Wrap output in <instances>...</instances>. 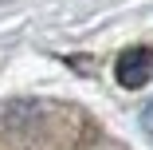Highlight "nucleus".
<instances>
[{
  "instance_id": "f257e3e1",
  "label": "nucleus",
  "mask_w": 153,
  "mask_h": 150,
  "mask_svg": "<svg viewBox=\"0 0 153 150\" xmlns=\"http://www.w3.org/2000/svg\"><path fill=\"white\" fill-rule=\"evenodd\" d=\"M149 75H153V51L149 47H130V51H122L118 63H114V79L126 87V91L145 87Z\"/></svg>"
},
{
  "instance_id": "f03ea898",
  "label": "nucleus",
  "mask_w": 153,
  "mask_h": 150,
  "mask_svg": "<svg viewBox=\"0 0 153 150\" xmlns=\"http://www.w3.org/2000/svg\"><path fill=\"white\" fill-rule=\"evenodd\" d=\"M141 127H145V130H153V99H149V103H145V111H141Z\"/></svg>"
}]
</instances>
